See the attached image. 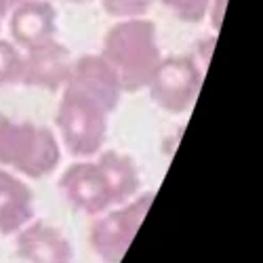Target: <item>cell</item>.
Wrapping results in <instances>:
<instances>
[{
    "instance_id": "3957f363",
    "label": "cell",
    "mask_w": 263,
    "mask_h": 263,
    "mask_svg": "<svg viewBox=\"0 0 263 263\" xmlns=\"http://www.w3.org/2000/svg\"><path fill=\"white\" fill-rule=\"evenodd\" d=\"M61 160L55 133L30 120L0 116V164L32 179L51 175Z\"/></svg>"
},
{
    "instance_id": "277c9868",
    "label": "cell",
    "mask_w": 263,
    "mask_h": 263,
    "mask_svg": "<svg viewBox=\"0 0 263 263\" xmlns=\"http://www.w3.org/2000/svg\"><path fill=\"white\" fill-rule=\"evenodd\" d=\"M154 202V194H137L133 200L107 209L97 215L91 226V247L103 263H120L139 232L143 219Z\"/></svg>"
},
{
    "instance_id": "7a4b0ae2",
    "label": "cell",
    "mask_w": 263,
    "mask_h": 263,
    "mask_svg": "<svg viewBox=\"0 0 263 263\" xmlns=\"http://www.w3.org/2000/svg\"><path fill=\"white\" fill-rule=\"evenodd\" d=\"M109 109L97 95L74 82H65L57 107V128L65 149L76 158H93L103 149Z\"/></svg>"
},
{
    "instance_id": "30bf717a",
    "label": "cell",
    "mask_w": 263,
    "mask_h": 263,
    "mask_svg": "<svg viewBox=\"0 0 263 263\" xmlns=\"http://www.w3.org/2000/svg\"><path fill=\"white\" fill-rule=\"evenodd\" d=\"M68 82H74L82 86V89L91 91L93 95H97L112 112H116V107L120 105V99L124 95L116 70L101 53L74 57Z\"/></svg>"
},
{
    "instance_id": "ba28073f",
    "label": "cell",
    "mask_w": 263,
    "mask_h": 263,
    "mask_svg": "<svg viewBox=\"0 0 263 263\" xmlns=\"http://www.w3.org/2000/svg\"><path fill=\"white\" fill-rule=\"evenodd\" d=\"M7 17L11 40L21 51L57 40V9L49 0H21Z\"/></svg>"
},
{
    "instance_id": "5b68a950",
    "label": "cell",
    "mask_w": 263,
    "mask_h": 263,
    "mask_svg": "<svg viewBox=\"0 0 263 263\" xmlns=\"http://www.w3.org/2000/svg\"><path fill=\"white\" fill-rule=\"evenodd\" d=\"M200 86L202 70L196 59L192 55H171L162 57L145 89L162 112L179 116L192 109Z\"/></svg>"
},
{
    "instance_id": "5bb4252c",
    "label": "cell",
    "mask_w": 263,
    "mask_h": 263,
    "mask_svg": "<svg viewBox=\"0 0 263 263\" xmlns=\"http://www.w3.org/2000/svg\"><path fill=\"white\" fill-rule=\"evenodd\" d=\"M185 24H200L209 15L211 0H156Z\"/></svg>"
},
{
    "instance_id": "52a82bcc",
    "label": "cell",
    "mask_w": 263,
    "mask_h": 263,
    "mask_svg": "<svg viewBox=\"0 0 263 263\" xmlns=\"http://www.w3.org/2000/svg\"><path fill=\"white\" fill-rule=\"evenodd\" d=\"M72 53L59 40L42 45L30 51H21V80L19 84L34 89L61 91L72 72Z\"/></svg>"
},
{
    "instance_id": "9c48e42d",
    "label": "cell",
    "mask_w": 263,
    "mask_h": 263,
    "mask_svg": "<svg viewBox=\"0 0 263 263\" xmlns=\"http://www.w3.org/2000/svg\"><path fill=\"white\" fill-rule=\"evenodd\" d=\"M15 251L26 263H72L74 247L47 221H30L15 234Z\"/></svg>"
},
{
    "instance_id": "e0dca14e",
    "label": "cell",
    "mask_w": 263,
    "mask_h": 263,
    "mask_svg": "<svg viewBox=\"0 0 263 263\" xmlns=\"http://www.w3.org/2000/svg\"><path fill=\"white\" fill-rule=\"evenodd\" d=\"M19 3H21V0H0V11H3V13H5V17H7V15H9V13L19 5Z\"/></svg>"
},
{
    "instance_id": "ac0fdd59",
    "label": "cell",
    "mask_w": 263,
    "mask_h": 263,
    "mask_svg": "<svg viewBox=\"0 0 263 263\" xmlns=\"http://www.w3.org/2000/svg\"><path fill=\"white\" fill-rule=\"evenodd\" d=\"M5 19H7V17H5V13L0 11V30H3V21H5Z\"/></svg>"
},
{
    "instance_id": "8fae6325",
    "label": "cell",
    "mask_w": 263,
    "mask_h": 263,
    "mask_svg": "<svg viewBox=\"0 0 263 263\" xmlns=\"http://www.w3.org/2000/svg\"><path fill=\"white\" fill-rule=\"evenodd\" d=\"M34 219V192L11 171L0 168V234L15 236Z\"/></svg>"
},
{
    "instance_id": "8992f818",
    "label": "cell",
    "mask_w": 263,
    "mask_h": 263,
    "mask_svg": "<svg viewBox=\"0 0 263 263\" xmlns=\"http://www.w3.org/2000/svg\"><path fill=\"white\" fill-rule=\"evenodd\" d=\"M59 190L76 211L97 217L107 209H114V198L105 175L95 158H80L63 171Z\"/></svg>"
},
{
    "instance_id": "4fadbf2b",
    "label": "cell",
    "mask_w": 263,
    "mask_h": 263,
    "mask_svg": "<svg viewBox=\"0 0 263 263\" xmlns=\"http://www.w3.org/2000/svg\"><path fill=\"white\" fill-rule=\"evenodd\" d=\"M21 80V49L13 40L0 38V89Z\"/></svg>"
},
{
    "instance_id": "6da1fadb",
    "label": "cell",
    "mask_w": 263,
    "mask_h": 263,
    "mask_svg": "<svg viewBox=\"0 0 263 263\" xmlns=\"http://www.w3.org/2000/svg\"><path fill=\"white\" fill-rule=\"evenodd\" d=\"M101 55L116 70L122 91H143L162 61L156 24L145 17L118 19L103 36Z\"/></svg>"
},
{
    "instance_id": "2e32d148",
    "label": "cell",
    "mask_w": 263,
    "mask_h": 263,
    "mask_svg": "<svg viewBox=\"0 0 263 263\" xmlns=\"http://www.w3.org/2000/svg\"><path fill=\"white\" fill-rule=\"evenodd\" d=\"M226 5L228 0H211V7H209V19H211V26L215 30L221 28V21H223V13H226Z\"/></svg>"
},
{
    "instance_id": "d6986e66",
    "label": "cell",
    "mask_w": 263,
    "mask_h": 263,
    "mask_svg": "<svg viewBox=\"0 0 263 263\" xmlns=\"http://www.w3.org/2000/svg\"><path fill=\"white\" fill-rule=\"evenodd\" d=\"M72 3H91V0H72Z\"/></svg>"
},
{
    "instance_id": "9a60e30c",
    "label": "cell",
    "mask_w": 263,
    "mask_h": 263,
    "mask_svg": "<svg viewBox=\"0 0 263 263\" xmlns=\"http://www.w3.org/2000/svg\"><path fill=\"white\" fill-rule=\"evenodd\" d=\"M103 11L114 19H133L145 17L156 0H99Z\"/></svg>"
},
{
    "instance_id": "7c38bea8",
    "label": "cell",
    "mask_w": 263,
    "mask_h": 263,
    "mask_svg": "<svg viewBox=\"0 0 263 263\" xmlns=\"http://www.w3.org/2000/svg\"><path fill=\"white\" fill-rule=\"evenodd\" d=\"M93 158L97 160L99 168L105 175V181L114 198V206H120L128 200H133L141 185L139 168L135 160L126 154H120L116 149H101Z\"/></svg>"
}]
</instances>
